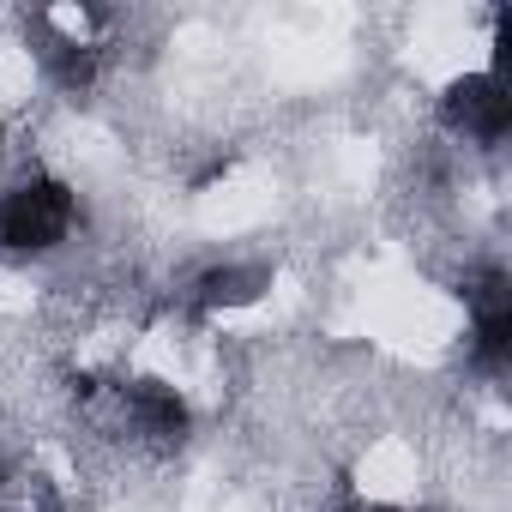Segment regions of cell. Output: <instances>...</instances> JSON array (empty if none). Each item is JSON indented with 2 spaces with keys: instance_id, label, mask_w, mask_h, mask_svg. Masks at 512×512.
<instances>
[{
  "instance_id": "cell-2",
  "label": "cell",
  "mask_w": 512,
  "mask_h": 512,
  "mask_svg": "<svg viewBox=\"0 0 512 512\" xmlns=\"http://www.w3.org/2000/svg\"><path fill=\"white\" fill-rule=\"evenodd\" d=\"M440 115H446L452 133H464L476 145H500L506 139V121H512V97H506V85H500L494 67H470V73H458L446 85Z\"/></svg>"
},
{
  "instance_id": "cell-1",
  "label": "cell",
  "mask_w": 512,
  "mask_h": 512,
  "mask_svg": "<svg viewBox=\"0 0 512 512\" xmlns=\"http://www.w3.org/2000/svg\"><path fill=\"white\" fill-rule=\"evenodd\" d=\"M79 223V199L55 175H31L0 193V247L7 253H55Z\"/></svg>"
},
{
  "instance_id": "cell-3",
  "label": "cell",
  "mask_w": 512,
  "mask_h": 512,
  "mask_svg": "<svg viewBox=\"0 0 512 512\" xmlns=\"http://www.w3.org/2000/svg\"><path fill=\"white\" fill-rule=\"evenodd\" d=\"M272 290V272L266 266H211L205 278H199V308L205 314H241V308H253Z\"/></svg>"
}]
</instances>
